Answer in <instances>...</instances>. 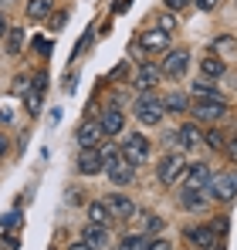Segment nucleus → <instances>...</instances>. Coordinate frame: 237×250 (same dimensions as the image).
<instances>
[{"label":"nucleus","instance_id":"1","mask_svg":"<svg viewBox=\"0 0 237 250\" xmlns=\"http://www.w3.org/2000/svg\"><path fill=\"white\" fill-rule=\"evenodd\" d=\"M102 159H105V176L112 179V186H129V183H132L136 166L122 156L118 146H105V149H102Z\"/></svg>","mask_w":237,"mask_h":250},{"label":"nucleus","instance_id":"2","mask_svg":"<svg viewBox=\"0 0 237 250\" xmlns=\"http://www.w3.org/2000/svg\"><path fill=\"white\" fill-rule=\"evenodd\" d=\"M132 108H136V119L142 125H159L163 122V112H166V108H163V98H156L153 91H142Z\"/></svg>","mask_w":237,"mask_h":250},{"label":"nucleus","instance_id":"3","mask_svg":"<svg viewBox=\"0 0 237 250\" xmlns=\"http://www.w3.org/2000/svg\"><path fill=\"white\" fill-rule=\"evenodd\" d=\"M227 112V102L224 98H197L193 102V119L197 122H220Z\"/></svg>","mask_w":237,"mask_h":250},{"label":"nucleus","instance_id":"4","mask_svg":"<svg viewBox=\"0 0 237 250\" xmlns=\"http://www.w3.org/2000/svg\"><path fill=\"white\" fill-rule=\"evenodd\" d=\"M183 169H187V163H183V156H176V152H169V156H163L156 166V179L163 183V186H173L180 176H183Z\"/></svg>","mask_w":237,"mask_h":250},{"label":"nucleus","instance_id":"5","mask_svg":"<svg viewBox=\"0 0 237 250\" xmlns=\"http://www.w3.org/2000/svg\"><path fill=\"white\" fill-rule=\"evenodd\" d=\"M203 189H207V196L217 200V203H231V200L237 196L234 176H210V183H207Z\"/></svg>","mask_w":237,"mask_h":250},{"label":"nucleus","instance_id":"6","mask_svg":"<svg viewBox=\"0 0 237 250\" xmlns=\"http://www.w3.org/2000/svg\"><path fill=\"white\" fill-rule=\"evenodd\" d=\"M122 156H125L132 166H142V163L149 159V139H146V135H139V132H136V135H129V139L122 142Z\"/></svg>","mask_w":237,"mask_h":250},{"label":"nucleus","instance_id":"7","mask_svg":"<svg viewBox=\"0 0 237 250\" xmlns=\"http://www.w3.org/2000/svg\"><path fill=\"white\" fill-rule=\"evenodd\" d=\"M187 64H190V54H187L183 47H173V51H166L163 75H166V78H180V75L187 71Z\"/></svg>","mask_w":237,"mask_h":250},{"label":"nucleus","instance_id":"8","mask_svg":"<svg viewBox=\"0 0 237 250\" xmlns=\"http://www.w3.org/2000/svg\"><path fill=\"white\" fill-rule=\"evenodd\" d=\"M159 78H163V68H156V64H139L132 84H136V91L142 95V91H153V88L159 84Z\"/></svg>","mask_w":237,"mask_h":250},{"label":"nucleus","instance_id":"9","mask_svg":"<svg viewBox=\"0 0 237 250\" xmlns=\"http://www.w3.org/2000/svg\"><path fill=\"white\" fill-rule=\"evenodd\" d=\"M105 169V159H102V149H81L78 152V172L81 176H95Z\"/></svg>","mask_w":237,"mask_h":250},{"label":"nucleus","instance_id":"10","mask_svg":"<svg viewBox=\"0 0 237 250\" xmlns=\"http://www.w3.org/2000/svg\"><path fill=\"white\" fill-rule=\"evenodd\" d=\"M102 135H105L102 122H81L78 125V146H81V149H98Z\"/></svg>","mask_w":237,"mask_h":250},{"label":"nucleus","instance_id":"11","mask_svg":"<svg viewBox=\"0 0 237 250\" xmlns=\"http://www.w3.org/2000/svg\"><path fill=\"white\" fill-rule=\"evenodd\" d=\"M105 203H109V213H112L116 220H132V216H136V203H132L129 196H122V193H112Z\"/></svg>","mask_w":237,"mask_h":250},{"label":"nucleus","instance_id":"12","mask_svg":"<svg viewBox=\"0 0 237 250\" xmlns=\"http://www.w3.org/2000/svg\"><path fill=\"white\" fill-rule=\"evenodd\" d=\"M139 47H142V51H166V47H169V31L156 27V31L139 34Z\"/></svg>","mask_w":237,"mask_h":250},{"label":"nucleus","instance_id":"13","mask_svg":"<svg viewBox=\"0 0 237 250\" xmlns=\"http://www.w3.org/2000/svg\"><path fill=\"white\" fill-rule=\"evenodd\" d=\"M81 240L88 244V247L102 250L109 244V230H105V223H85V230H81Z\"/></svg>","mask_w":237,"mask_h":250},{"label":"nucleus","instance_id":"14","mask_svg":"<svg viewBox=\"0 0 237 250\" xmlns=\"http://www.w3.org/2000/svg\"><path fill=\"white\" fill-rule=\"evenodd\" d=\"M102 128H105V135H118L122 132V125H125V115H122V108L118 105H109L105 112H102Z\"/></svg>","mask_w":237,"mask_h":250},{"label":"nucleus","instance_id":"15","mask_svg":"<svg viewBox=\"0 0 237 250\" xmlns=\"http://www.w3.org/2000/svg\"><path fill=\"white\" fill-rule=\"evenodd\" d=\"M210 176H213V172H210V166H207V163H190V166H187V186L203 189V186L210 183Z\"/></svg>","mask_w":237,"mask_h":250},{"label":"nucleus","instance_id":"16","mask_svg":"<svg viewBox=\"0 0 237 250\" xmlns=\"http://www.w3.org/2000/svg\"><path fill=\"white\" fill-rule=\"evenodd\" d=\"M176 135H180V146H183V149H193V146H200V142H203V132H200L197 122H187L180 132H176Z\"/></svg>","mask_w":237,"mask_h":250},{"label":"nucleus","instance_id":"17","mask_svg":"<svg viewBox=\"0 0 237 250\" xmlns=\"http://www.w3.org/2000/svg\"><path fill=\"white\" fill-rule=\"evenodd\" d=\"M187 240H190L193 247H210V244H213V230H210V227H190V230H187Z\"/></svg>","mask_w":237,"mask_h":250},{"label":"nucleus","instance_id":"18","mask_svg":"<svg viewBox=\"0 0 237 250\" xmlns=\"http://www.w3.org/2000/svg\"><path fill=\"white\" fill-rule=\"evenodd\" d=\"M51 10H54V0H27V17H31V21L51 17Z\"/></svg>","mask_w":237,"mask_h":250},{"label":"nucleus","instance_id":"19","mask_svg":"<svg viewBox=\"0 0 237 250\" xmlns=\"http://www.w3.org/2000/svg\"><path fill=\"white\" fill-rule=\"evenodd\" d=\"M200 71H203L207 78H220V75L227 71V64H224V58H213V54H207V58L200 61Z\"/></svg>","mask_w":237,"mask_h":250},{"label":"nucleus","instance_id":"20","mask_svg":"<svg viewBox=\"0 0 237 250\" xmlns=\"http://www.w3.org/2000/svg\"><path fill=\"white\" fill-rule=\"evenodd\" d=\"M193 98H220V88L213 84V78H200V82H193Z\"/></svg>","mask_w":237,"mask_h":250},{"label":"nucleus","instance_id":"21","mask_svg":"<svg viewBox=\"0 0 237 250\" xmlns=\"http://www.w3.org/2000/svg\"><path fill=\"white\" fill-rule=\"evenodd\" d=\"M203 203H207V196L200 189H193V186H187L183 196H180V207L183 209H203Z\"/></svg>","mask_w":237,"mask_h":250},{"label":"nucleus","instance_id":"22","mask_svg":"<svg viewBox=\"0 0 237 250\" xmlns=\"http://www.w3.org/2000/svg\"><path fill=\"white\" fill-rule=\"evenodd\" d=\"M109 220H112V213H109V203L105 200L88 203V223H109Z\"/></svg>","mask_w":237,"mask_h":250},{"label":"nucleus","instance_id":"23","mask_svg":"<svg viewBox=\"0 0 237 250\" xmlns=\"http://www.w3.org/2000/svg\"><path fill=\"white\" fill-rule=\"evenodd\" d=\"M163 108H166V112H187V108H190V98H187L183 91H169V95L163 98Z\"/></svg>","mask_w":237,"mask_h":250},{"label":"nucleus","instance_id":"24","mask_svg":"<svg viewBox=\"0 0 237 250\" xmlns=\"http://www.w3.org/2000/svg\"><path fill=\"white\" fill-rule=\"evenodd\" d=\"M118 250H153V240H149L146 233H129V237L118 244Z\"/></svg>","mask_w":237,"mask_h":250},{"label":"nucleus","instance_id":"25","mask_svg":"<svg viewBox=\"0 0 237 250\" xmlns=\"http://www.w3.org/2000/svg\"><path fill=\"white\" fill-rule=\"evenodd\" d=\"M21 47H24V27H10V34H7V54L17 58Z\"/></svg>","mask_w":237,"mask_h":250},{"label":"nucleus","instance_id":"26","mask_svg":"<svg viewBox=\"0 0 237 250\" xmlns=\"http://www.w3.org/2000/svg\"><path fill=\"white\" fill-rule=\"evenodd\" d=\"M203 142H207L213 152H217V149H227V135H224L220 128H207V132H203Z\"/></svg>","mask_w":237,"mask_h":250},{"label":"nucleus","instance_id":"27","mask_svg":"<svg viewBox=\"0 0 237 250\" xmlns=\"http://www.w3.org/2000/svg\"><path fill=\"white\" fill-rule=\"evenodd\" d=\"M139 216H142L139 233H146V237H149V233H159V230H163V220H159L156 213H139Z\"/></svg>","mask_w":237,"mask_h":250},{"label":"nucleus","instance_id":"28","mask_svg":"<svg viewBox=\"0 0 237 250\" xmlns=\"http://www.w3.org/2000/svg\"><path fill=\"white\" fill-rule=\"evenodd\" d=\"M41 98H44V91H38V88L24 95V108H27L31 115H38V112H41Z\"/></svg>","mask_w":237,"mask_h":250},{"label":"nucleus","instance_id":"29","mask_svg":"<svg viewBox=\"0 0 237 250\" xmlns=\"http://www.w3.org/2000/svg\"><path fill=\"white\" fill-rule=\"evenodd\" d=\"M21 227V209H10L3 220H0V230H17Z\"/></svg>","mask_w":237,"mask_h":250},{"label":"nucleus","instance_id":"30","mask_svg":"<svg viewBox=\"0 0 237 250\" xmlns=\"http://www.w3.org/2000/svg\"><path fill=\"white\" fill-rule=\"evenodd\" d=\"M14 95H27V75H17L14 78Z\"/></svg>","mask_w":237,"mask_h":250},{"label":"nucleus","instance_id":"31","mask_svg":"<svg viewBox=\"0 0 237 250\" xmlns=\"http://www.w3.org/2000/svg\"><path fill=\"white\" fill-rule=\"evenodd\" d=\"M159 27H163V31H173V27H176V17H173V14H163V17H159Z\"/></svg>","mask_w":237,"mask_h":250},{"label":"nucleus","instance_id":"32","mask_svg":"<svg viewBox=\"0 0 237 250\" xmlns=\"http://www.w3.org/2000/svg\"><path fill=\"white\" fill-rule=\"evenodd\" d=\"M231 47H234L231 38H217V41H213V51H231Z\"/></svg>","mask_w":237,"mask_h":250},{"label":"nucleus","instance_id":"33","mask_svg":"<svg viewBox=\"0 0 237 250\" xmlns=\"http://www.w3.org/2000/svg\"><path fill=\"white\" fill-rule=\"evenodd\" d=\"M34 88H38V91H47V75H44V71L34 75Z\"/></svg>","mask_w":237,"mask_h":250},{"label":"nucleus","instance_id":"34","mask_svg":"<svg viewBox=\"0 0 237 250\" xmlns=\"http://www.w3.org/2000/svg\"><path fill=\"white\" fill-rule=\"evenodd\" d=\"M65 21H68V14H54V17H51V31H61Z\"/></svg>","mask_w":237,"mask_h":250},{"label":"nucleus","instance_id":"35","mask_svg":"<svg viewBox=\"0 0 237 250\" xmlns=\"http://www.w3.org/2000/svg\"><path fill=\"white\" fill-rule=\"evenodd\" d=\"M190 3H193V0H166L169 10H183V7H190Z\"/></svg>","mask_w":237,"mask_h":250},{"label":"nucleus","instance_id":"36","mask_svg":"<svg viewBox=\"0 0 237 250\" xmlns=\"http://www.w3.org/2000/svg\"><path fill=\"white\" fill-rule=\"evenodd\" d=\"M227 152H231V159L237 163V135H234V139H227Z\"/></svg>","mask_w":237,"mask_h":250},{"label":"nucleus","instance_id":"37","mask_svg":"<svg viewBox=\"0 0 237 250\" xmlns=\"http://www.w3.org/2000/svg\"><path fill=\"white\" fill-rule=\"evenodd\" d=\"M217 3H220V0H197V7H200V10H213Z\"/></svg>","mask_w":237,"mask_h":250},{"label":"nucleus","instance_id":"38","mask_svg":"<svg viewBox=\"0 0 237 250\" xmlns=\"http://www.w3.org/2000/svg\"><path fill=\"white\" fill-rule=\"evenodd\" d=\"M129 75V64H116V71H112V78H125Z\"/></svg>","mask_w":237,"mask_h":250},{"label":"nucleus","instance_id":"39","mask_svg":"<svg viewBox=\"0 0 237 250\" xmlns=\"http://www.w3.org/2000/svg\"><path fill=\"white\" fill-rule=\"evenodd\" d=\"M3 34H10V24H7V17L0 14V38H3Z\"/></svg>","mask_w":237,"mask_h":250},{"label":"nucleus","instance_id":"40","mask_svg":"<svg viewBox=\"0 0 237 250\" xmlns=\"http://www.w3.org/2000/svg\"><path fill=\"white\" fill-rule=\"evenodd\" d=\"M68 250H95V247H88L85 240H78V244H71V247H68Z\"/></svg>","mask_w":237,"mask_h":250},{"label":"nucleus","instance_id":"41","mask_svg":"<svg viewBox=\"0 0 237 250\" xmlns=\"http://www.w3.org/2000/svg\"><path fill=\"white\" fill-rule=\"evenodd\" d=\"M153 250H169V244L166 240H153Z\"/></svg>","mask_w":237,"mask_h":250},{"label":"nucleus","instance_id":"42","mask_svg":"<svg viewBox=\"0 0 237 250\" xmlns=\"http://www.w3.org/2000/svg\"><path fill=\"white\" fill-rule=\"evenodd\" d=\"M3 152H7V139H3V132H0V159H3Z\"/></svg>","mask_w":237,"mask_h":250},{"label":"nucleus","instance_id":"43","mask_svg":"<svg viewBox=\"0 0 237 250\" xmlns=\"http://www.w3.org/2000/svg\"><path fill=\"white\" fill-rule=\"evenodd\" d=\"M234 186H237V176H234Z\"/></svg>","mask_w":237,"mask_h":250}]
</instances>
